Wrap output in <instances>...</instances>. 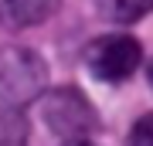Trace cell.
Masks as SVG:
<instances>
[{"mask_svg": "<svg viewBox=\"0 0 153 146\" xmlns=\"http://www.w3.org/2000/svg\"><path fill=\"white\" fill-rule=\"evenodd\" d=\"M7 14L17 27H38L44 21H51L61 0H4Z\"/></svg>", "mask_w": 153, "mask_h": 146, "instance_id": "277c9868", "label": "cell"}, {"mask_svg": "<svg viewBox=\"0 0 153 146\" xmlns=\"http://www.w3.org/2000/svg\"><path fill=\"white\" fill-rule=\"evenodd\" d=\"M129 146H153V112L136 119V126L129 133Z\"/></svg>", "mask_w": 153, "mask_h": 146, "instance_id": "52a82bcc", "label": "cell"}, {"mask_svg": "<svg viewBox=\"0 0 153 146\" xmlns=\"http://www.w3.org/2000/svg\"><path fill=\"white\" fill-rule=\"evenodd\" d=\"M48 92V61L24 44L0 48V105L24 109Z\"/></svg>", "mask_w": 153, "mask_h": 146, "instance_id": "6da1fadb", "label": "cell"}, {"mask_svg": "<svg viewBox=\"0 0 153 146\" xmlns=\"http://www.w3.org/2000/svg\"><path fill=\"white\" fill-rule=\"evenodd\" d=\"M150 88H153V65H150Z\"/></svg>", "mask_w": 153, "mask_h": 146, "instance_id": "9c48e42d", "label": "cell"}, {"mask_svg": "<svg viewBox=\"0 0 153 146\" xmlns=\"http://www.w3.org/2000/svg\"><path fill=\"white\" fill-rule=\"evenodd\" d=\"M65 146H95V143H65Z\"/></svg>", "mask_w": 153, "mask_h": 146, "instance_id": "ba28073f", "label": "cell"}, {"mask_svg": "<svg viewBox=\"0 0 153 146\" xmlns=\"http://www.w3.org/2000/svg\"><path fill=\"white\" fill-rule=\"evenodd\" d=\"M95 7L112 24H133L153 10V0H95Z\"/></svg>", "mask_w": 153, "mask_h": 146, "instance_id": "5b68a950", "label": "cell"}, {"mask_svg": "<svg viewBox=\"0 0 153 146\" xmlns=\"http://www.w3.org/2000/svg\"><path fill=\"white\" fill-rule=\"evenodd\" d=\"M143 61V48L133 34L112 31L95 38L85 48V68L92 71V78L105 82V85H116V82H126L133 71L140 68Z\"/></svg>", "mask_w": 153, "mask_h": 146, "instance_id": "3957f363", "label": "cell"}, {"mask_svg": "<svg viewBox=\"0 0 153 146\" xmlns=\"http://www.w3.org/2000/svg\"><path fill=\"white\" fill-rule=\"evenodd\" d=\"M27 116L24 109H10L0 105V146H27Z\"/></svg>", "mask_w": 153, "mask_h": 146, "instance_id": "8992f818", "label": "cell"}, {"mask_svg": "<svg viewBox=\"0 0 153 146\" xmlns=\"http://www.w3.org/2000/svg\"><path fill=\"white\" fill-rule=\"evenodd\" d=\"M41 119L65 143H92L99 133V112L75 85H58L41 95Z\"/></svg>", "mask_w": 153, "mask_h": 146, "instance_id": "7a4b0ae2", "label": "cell"}]
</instances>
